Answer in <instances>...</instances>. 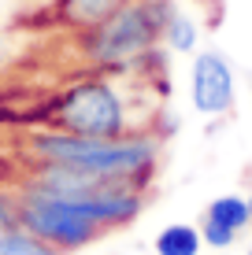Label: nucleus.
Returning a JSON list of instances; mask_svg holds the SVG:
<instances>
[{
    "instance_id": "nucleus-7",
    "label": "nucleus",
    "mask_w": 252,
    "mask_h": 255,
    "mask_svg": "<svg viewBox=\"0 0 252 255\" xmlns=\"http://www.w3.org/2000/svg\"><path fill=\"white\" fill-rule=\"evenodd\" d=\"M0 255H56V248L22 226H11V230H0Z\"/></svg>"
},
{
    "instance_id": "nucleus-3",
    "label": "nucleus",
    "mask_w": 252,
    "mask_h": 255,
    "mask_svg": "<svg viewBox=\"0 0 252 255\" xmlns=\"http://www.w3.org/2000/svg\"><path fill=\"white\" fill-rule=\"evenodd\" d=\"M56 126L59 133L78 137H119L123 133V104L104 82H82L56 104Z\"/></svg>"
},
{
    "instance_id": "nucleus-2",
    "label": "nucleus",
    "mask_w": 252,
    "mask_h": 255,
    "mask_svg": "<svg viewBox=\"0 0 252 255\" xmlns=\"http://www.w3.org/2000/svg\"><path fill=\"white\" fill-rule=\"evenodd\" d=\"M15 222L22 230H30L33 237L48 241L52 248H78V244H89L97 237V222L89 215H82L59 196L33 192V189L15 204Z\"/></svg>"
},
{
    "instance_id": "nucleus-10",
    "label": "nucleus",
    "mask_w": 252,
    "mask_h": 255,
    "mask_svg": "<svg viewBox=\"0 0 252 255\" xmlns=\"http://www.w3.org/2000/svg\"><path fill=\"white\" fill-rule=\"evenodd\" d=\"M167 33H171V45H175V48H182V52H186V48H193V26L182 19V15H175V19H171Z\"/></svg>"
},
{
    "instance_id": "nucleus-9",
    "label": "nucleus",
    "mask_w": 252,
    "mask_h": 255,
    "mask_svg": "<svg viewBox=\"0 0 252 255\" xmlns=\"http://www.w3.org/2000/svg\"><path fill=\"white\" fill-rule=\"evenodd\" d=\"M197 248H201V237L189 230V226H171L156 241V252L160 255H197Z\"/></svg>"
},
{
    "instance_id": "nucleus-13",
    "label": "nucleus",
    "mask_w": 252,
    "mask_h": 255,
    "mask_svg": "<svg viewBox=\"0 0 252 255\" xmlns=\"http://www.w3.org/2000/svg\"><path fill=\"white\" fill-rule=\"evenodd\" d=\"M249 255H252V252H249Z\"/></svg>"
},
{
    "instance_id": "nucleus-12",
    "label": "nucleus",
    "mask_w": 252,
    "mask_h": 255,
    "mask_svg": "<svg viewBox=\"0 0 252 255\" xmlns=\"http://www.w3.org/2000/svg\"><path fill=\"white\" fill-rule=\"evenodd\" d=\"M249 215H252V200H249Z\"/></svg>"
},
{
    "instance_id": "nucleus-6",
    "label": "nucleus",
    "mask_w": 252,
    "mask_h": 255,
    "mask_svg": "<svg viewBox=\"0 0 252 255\" xmlns=\"http://www.w3.org/2000/svg\"><path fill=\"white\" fill-rule=\"evenodd\" d=\"M126 0H59V19L71 26H100L115 11H123Z\"/></svg>"
},
{
    "instance_id": "nucleus-4",
    "label": "nucleus",
    "mask_w": 252,
    "mask_h": 255,
    "mask_svg": "<svg viewBox=\"0 0 252 255\" xmlns=\"http://www.w3.org/2000/svg\"><path fill=\"white\" fill-rule=\"evenodd\" d=\"M156 37V19L149 7H123L108 22L93 26V45L89 52L104 63H119L126 56H137L141 48H149Z\"/></svg>"
},
{
    "instance_id": "nucleus-11",
    "label": "nucleus",
    "mask_w": 252,
    "mask_h": 255,
    "mask_svg": "<svg viewBox=\"0 0 252 255\" xmlns=\"http://www.w3.org/2000/svg\"><path fill=\"white\" fill-rule=\"evenodd\" d=\"M204 241H208V244H215V248H227V244L234 241V233H230V230H219V226L208 222V226H204Z\"/></svg>"
},
{
    "instance_id": "nucleus-8",
    "label": "nucleus",
    "mask_w": 252,
    "mask_h": 255,
    "mask_svg": "<svg viewBox=\"0 0 252 255\" xmlns=\"http://www.w3.org/2000/svg\"><path fill=\"white\" fill-rule=\"evenodd\" d=\"M249 204L245 200H238V196H223V200H215L212 211H208V222L212 226H219V230H230V233H238L241 226L249 222Z\"/></svg>"
},
{
    "instance_id": "nucleus-5",
    "label": "nucleus",
    "mask_w": 252,
    "mask_h": 255,
    "mask_svg": "<svg viewBox=\"0 0 252 255\" xmlns=\"http://www.w3.org/2000/svg\"><path fill=\"white\" fill-rule=\"evenodd\" d=\"M193 104L204 115H219L234 104V74L215 52H204L193 63Z\"/></svg>"
},
{
    "instance_id": "nucleus-1",
    "label": "nucleus",
    "mask_w": 252,
    "mask_h": 255,
    "mask_svg": "<svg viewBox=\"0 0 252 255\" xmlns=\"http://www.w3.org/2000/svg\"><path fill=\"white\" fill-rule=\"evenodd\" d=\"M33 152L45 163L71 166V170L100 174V178H126L152 163L149 140L123 137H78V133H37Z\"/></svg>"
}]
</instances>
